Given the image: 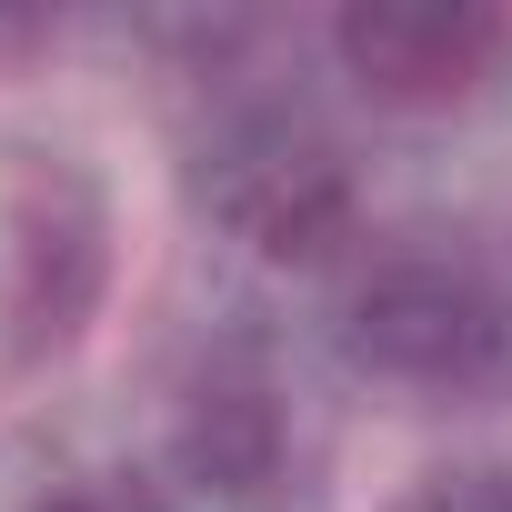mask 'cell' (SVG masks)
<instances>
[{
	"label": "cell",
	"mask_w": 512,
	"mask_h": 512,
	"mask_svg": "<svg viewBox=\"0 0 512 512\" xmlns=\"http://www.w3.org/2000/svg\"><path fill=\"white\" fill-rule=\"evenodd\" d=\"M111 292V211L71 151H21L0 181V362H51Z\"/></svg>",
	"instance_id": "3957f363"
},
{
	"label": "cell",
	"mask_w": 512,
	"mask_h": 512,
	"mask_svg": "<svg viewBox=\"0 0 512 512\" xmlns=\"http://www.w3.org/2000/svg\"><path fill=\"white\" fill-rule=\"evenodd\" d=\"M382 512H512V472H492V462H442V472H412Z\"/></svg>",
	"instance_id": "8992f818"
},
{
	"label": "cell",
	"mask_w": 512,
	"mask_h": 512,
	"mask_svg": "<svg viewBox=\"0 0 512 512\" xmlns=\"http://www.w3.org/2000/svg\"><path fill=\"white\" fill-rule=\"evenodd\" d=\"M332 61L382 111H462L502 81L512 21L482 0H352L332 21Z\"/></svg>",
	"instance_id": "277c9868"
},
{
	"label": "cell",
	"mask_w": 512,
	"mask_h": 512,
	"mask_svg": "<svg viewBox=\"0 0 512 512\" xmlns=\"http://www.w3.org/2000/svg\"><path fill=\"white\" fill-rule=\"evenodd\" d=\"M31 512H161V502H151L131 472H101V482H51Z\"/></svg>",
	"instance_id": "52a82bcc"
},
{
	"label": "cell",
	"mask_w": 512,
	"mask_h": 512,
	"mask_svg": "<svg viewBox=\"0 0 512 512\" xmlns=\"http://www.w3.org/2000/svg\"><path fill=\"white\" fill-rule=\"evenodd\" d=\"M342 352L402 392L502 402L512 392V292L482 262H452V251H392L342 302Z\"/></svg>",
	"instance_id": "6da1fadb"
},
{
	"label": "cell",
	"mask_w": 512,
	"mask_h": 512,
	"mask_svg": "<svg viewBox=\"0 0 512 512\" xmlns=\"http://www.w3.org/2000/svg\"><path fill=\"white\" fill-rule=\"evenodd\" d=\"M282 462H292V422H282V402L262 382H241V372L201 382L181 402V422H171V472L201 502H262L282 482Z\"/></svg>",
	"instance_id": "5b68a950"
},
{
	"label": "cell",
	"mask_w": 512,
	"mask_h": 512,
	"mask_svg": "<svg viewBox=\"0 0 512 512\" xmlns=\"http://www.w3.org/2000/svg\"><path fill=\"white\" fill-rule=\"evenodd\" d=\"M191 191H201V211L231 241L262 251V262H332V251L352 241V221H362V191H352L342 141L312 131L302 111H272V101L221 111L201 131Z\"/></svg>",
	"instance_id": "7a4b0ae2"
}]
</instances>
